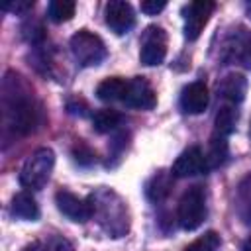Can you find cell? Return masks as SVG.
<instances>
[{"mask_svg":"<svg viewBox=\"0 0 251 251\" xmlns=\"http://www.w3.org/2000/svg\"><path fill=\"white\" fill-rule=\"evenodd\" d=\"M22 80L18 75L8 73L2 82V120L4 127L16 135H27L35 129L39 122V110L29 98V92H24Z\"/></svg>","mask_w":251,"mask_h":251,"instance_id":"1","label":"cell"},{"mask_svg":"<svg viewBox=\"0 0 251 251\" xmlns=\"http://www.w3.org/2000/svg\"><path fill=\"white\" fill-rule=\"evenodd\" d=\"M92 200L94 214L98 212L100 224L112 233L114 237H120L127 229V218H126V206L124 202L110 190H100L98 194L88 196Z\"/></svg>","mask_w":251,"mask_h":251,"instance_id":"2","label":"cell"},{"mask_svg":"<svg viewBox=\"0 0 251 251\" xmlns=\"http://www.w3.org/2000/svg\"><path fill=\"white\" fill-rule=\"evenodd\" d=\"M55 167V153L49 147L35 149L24 163L20 171V184L29 190H39L49 180Z\"/></svg>","mask_w":251,"mask_h":251,"instance_id":"3","label":"cell"},{"mask_svg":"<svg viewBox=\"0 0 251 251\" xmlns=\"http://www.w3.org/2000/svg\"><path fill=\"white\" fill-rule=\"evenodd\" d=\"M176 218L182 229L192 231L202 226L206 218V192L202 186H190L178 200Z\"/></svg>","mask_w":251,"mask_h":251,"instance_id":"4","label":"cell"},{"mask_svg":"<svg viewBox=\"0 0 251 251\" xmlns=\"http://www.w3.org/2000/svg\"><path fill=\"white\" fill-rule=\"evenodd\" d=\"M69 45H71L73 57H75V59L78 61V65H82V67L100 65V63L106 59V45H104V41H102L96 33H92V31H88V29H78V31L71 37Z\"/></svg>","mask_w":251,"mask_h":251,"instance_id":"5","label":"cell"},{"mask_svg":"<svg viewBox=\"0 0 251 251\" xmlns=\"http://www.w3.org/2000/svg\"><path fill=\"white\" fill-rule=\"evenodd\" d=\"M165 55H167L165 29L159 25H149L141 37V51H139L141 63L147 67H155V65H161L165 61Z\"/></svg>","mask_w":251,"mask_h":251,"instance_id":"6","label":"cell"},{"mask_svg":"<svg viewBox=\"0 0 251 251\" xmlns=\"http://www.w3.org/2000/svg\"><path fill=\"white\" fill-rule=\"evenodd\" d=\"M214 8H216V4L210 2V0H196V2H190V4L184 6L182 16H184V35H186V39H190V41L198 39L204 25L208 24Z\"/></svg>","mask_w":251,"mask_h":251,"instance_id":"7","label":"cell"},{"mask_svg":"<svg viewBox=\"0 0 251 251\" xmlns=\"http://www.w3.org/2000/svg\"><path fill=\"white\" fill-rule=\"evenodd\" d=\"M127 108L135 110H153L157 104V94L145 76H133L127 80V88L122 100Z\"/></svg>","mask_w":251,"mask_h":251,"instance_id":"8","label":"cell"},{"mask_svg":"<svg viewBox=\"0 0 251 251\" xmlns=\"http://www.w3.org/2000/svg\"><path fill=\"white\" fill-rule=\"evenodd\" d=\"M55 204L59 208V212L63 216H67L71 222H86L94 216V208H92V200L90 198H80L69 190H59L55 194Z\"/></svg>","mask_w":251,"mask_h":251,"instance_id":"9","label":"cell"},{"mask_svg":"<svg viewBox=\"0 0 251 251\" xmlns=\"http://www.w3.org/2000/svg\"><path fill=\"white\" fill-rule=\"evenodd\" d=\"M208 171V163H206V155L202 153L200 147L192 145L188 149H184L176 161L173 163L171 175L176 178H186V176H196Z\"/></svg>","mask_w":251,"mask_h":251,"instance_id":"10","label":"cell"},{"mask_svg":"<svg viewBox=\"0 0 251 251\" xmlns=\"http://www.w3.org/2000/svg\"><path fill=\"white\" fill-rule=\"evenodd\" d=\"M104 16H106V25L118 35L127 33L135 24L133 8L129 2H124V0H110L106 4Z\"/></svg>","mask_w":251,"mask_h":251,"instance_id":"11","label":"cell"},{"mask_svg":"<svg viewBox=\"0 0 251 251\" xmlns=\"http://www.w3.org/2000/svg\"><path fill=\"white\" fill-rule=\"evenodd\" d=\"M224 51H226L224 53L226 61H237L251 71V31H245V29L235 31L226 43Z\"/></svg>","mask_w":251,"mask_h":251,"instance_id":"12","label":"cell"},{"mask_svg":"<svg viewBox=\"0 0 251 251\" xmlns=\"http://www.w3.org/2000/svg\"><path fill=\"white\" fill-rule=\"evenodd\" d=\"M208 86L202 80L190 82L188 86L182 88L180 94V108L186 114H202L208 108Z\"/></svg>","mask_w":251,"mask_h":251,"instance_id":"13","label":"cell"},{"mask_svg":"<svg viewBox=\"0 0 251 251\" xmlns=\"http://www.w3.org/2000/svg\"><path fill=\"white\" fill-rule=\"evenodd\" d=\"M218 92L224 100H227L229 104H237L245 98V92H247V78L243 75H237V73H231L227 76L222 78L220 86H218Z\"/></svg>","mask_w":251,"mask_h":251,"instance_id":"14","label":"cell"},{"mask_svg":"<svg viewBox=\"0 0 251 251\" xmlns=\"http://www.w3.org/2000/svg\"><path fill=\"white\" fill-rule=\"evenodd\" d=\"M12 214L20 220H27V222H35L39 218V206L35 202V198L29 192H18L12 198V206H10Z\"/></svg>","mask_w":251,"mask_h":251,"instance_id":"15","label":"cell"},{"mask_svg":"<svg viewBox=\"0 0 251 251\" xmlns=\"http://www.w3.org/2000/svg\"><path fill=\"white\" fill-rule=\"evenodd\" d=\"M126 88H127V80L122 78V76H110V78H104L98 88H96V96L102 100V102H116V100H124V94H126Z\"/></svg>","mask_w":251,"mask_h":251,"instance_id":"16","label":"cell"},{"mask_svg":"<svg viewBox=\"0 0 251 251\" xmlns=\"http://www.w3.org/2000/svg\"><path fill=\"white\" fill-rule=\"evenodd\" d=\"M235 208L245 226H251V173L243 176L235 192Z\"/></svg>","mask_w":251,"mask_h":251,"instance_id":"17","label":"cell"},{"mask_svg":"<svg viewBox=\"0 0 251 251\" xmlns=\"http://www.w3.org/2000/svg\"><path fill=\"white\" fill-rule=\"evenodd\" d=\"M237 124V110L233 108V104H224L218 114H216V122H214V135H222L227 137Z\"/></svg>","mask_w":251,"mask_h":251,"instance_id":"18","label":"cell"},{"mask_svg":"<svg viewBox=\"0 0 251 251\" xmlns=\"http://www.w3.org/2000/svg\"><path fill=\"white\" fill-rule=\"evenodd\" d=\"M173 176V175H171ZM171 176L167 173H157L153 175L147 184H145V194L149 200L153 202H159L163 198H167V194L171 192Z\"/></svg>","mask_w":251,"mask_h":251,"instance_id":"19","label":"cell"},{"mask_svg":"<svg viewBox=\"0 0 251 251\" xmlns=\"http://www.w3.org/2000/svg\"><path fill=\"white\" fill-rule=\"evenodd\" d=\"M227 159V137H222V135H212L210 139V147H208V153H206V163H208V169H218L226 163Z\"/></svg>","mask_w":251,"mask_h":251,"instance_id":"20","label":"cell"},{"mask_svg":"<svg viewBox=\"0 0 251 251\" xmlns=\"http://www.w3.org/2000/svg\"><path fill=\"white\" fill-rule=\"evenodd\" d=\"M120 122H122L120 112L110 110V108L98 110V112H94V116H92V126H94V129H96L98 133H110V131H114V129L120 126Z\"/></svg>","mask_w":251,"mask_h":251,"instance_id":"21","label":"cell"},{"mask_svg":"<svg viewBox=\"0 0 251 251\" xmlns=\"http://www.w3.org/2000/svg\"><path fill=\"white\" fill-rule=\"evenodd\" d=\"M75 8H76V4L73 0H53L47 6V18L55 24L69 22L75 16Z\"/></svg>","mask_w":251,"mask_h":251,"instance_id":"22","label":"cell"},{"mask_svg":"<svg viewBox=\"0 0 251 251\" xmlns=\"http://www.w3.org/2000/svg\"><path fill=\"white\" fill-rule=\"evenodd\" d=\"M222 245V239L216 231H206L198 239H194L190 245H186L184 251H218Z\"/></svg>","mask_w":251,"mask_h":251,"instance_id":"23","label":"cell"},{"mask_svg":"<svg viewBox=\"0 0 251 251\" xmlns=\"http://www.w3.org/2000/svg\"><path fill=\"white\" fill-rule=\"evenodd\" d=\"M43 247H45V251H75L73 243L67 237H63V235H51V237H47V241L43 243Z\"/></svg>","mask_w":251,"mask_h":251,"instance_id":"24","label":"cell"},{"mask_svg":"<svg viewBox=\"0 0 251 251\" xmlns=\"http://www.w3.org/2000/svg\"><path fill=\"white\" fill-rule=\"evenodd\" d=\"M22 29H24V37H25L29 43H37V41H41L43 35H45V33H43V27H41L39 24H35V25H33V24H25Z\"/></svg>","mask_w":251,"mask_h":251,"instance_id":"25","label":"cell"},{"mask_svg":"<svg viewBox=\"0 0 251 251\" xmlns=\"http://www.w3.org/2000/svg\"><path fill=\"white\" fill-rule=\"evenodd\" d=\"M33 8V2L31 0H16V2H6L2 4V10L6 12H14V14H25L27 10Z\"/></svg>","mask_w":251,"mask_h":251,"instance_id":"26","label":"cell"},{"mask_svg":"<svg viewBox=\"0 0 251 251\" xmlns=\"http://www.w3.org/2000/svg\"><path fill=\"white\" fill-rule=\"evenodd\" d=\"M73 153H75V159H76L80 165H90V163H94V153H92L84 143H78Z\"/></svg>","mask_w":251,"mask_h":251,"instance_id":"27","label":"cell"},{"mask_svg":"<svg viewBox=\"0 0 251 251\" xmlns=\"http://www.w3.org/2000/svg\"><path fill=\"white\" fill-rule=\"evenodd\" d=\"M165 6H167L165 0H143V2H141V12H143V14H149V16H155V14H159Z\"/></svg>","mask_w":251,"mask_h":251,"instance_id":"28","label":"cell"},{"mask_svg":"<svg viewBox=\"0 0 251 251\" xmlns=\"http://www.w3.org/2000/svg\"><path fill=\"white\" fill-rule=\"evenodd\" d=\"M24 251H45V247H43V243H39V241H33V243H29Z\"/></svg>","mask_w":251,"mask_h":251,"instance_id":"29","label":"cell"},{"mask_svg":"<svg viewBox=\"0 0 251 251\" xmlns=\"http://www.w3.org/2000/svg\"><path fill=\"white\" fill-rule=\"evenodd\" d=\"M241 251H251V239H247L245 243H243V249Z\"/></svg>","mask_w":251,"mask_h":251,"instance_id":"30","label":"cell"},{"mask_svg":"<svg viewBox=\"0 0 251 251\" xmlns=\"http://www.w3.org/2000/svg\"><path fill=\"white\" fill-rule=\"evenodd\" d=\"M249 135H251V124H249Z\"/></svg>","mask_w":251,"mask_h":251,"instance_id":"31","label":"cell"}]
</instances>
